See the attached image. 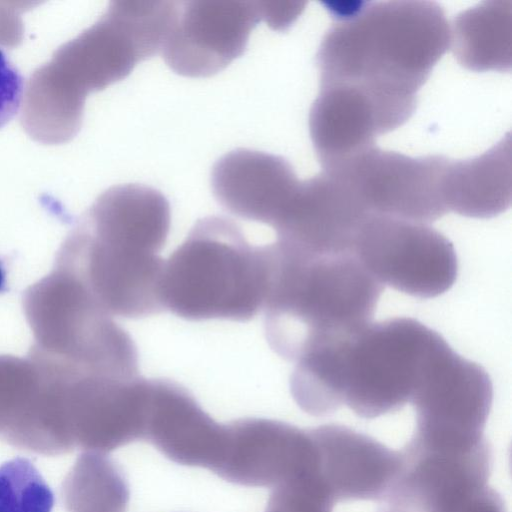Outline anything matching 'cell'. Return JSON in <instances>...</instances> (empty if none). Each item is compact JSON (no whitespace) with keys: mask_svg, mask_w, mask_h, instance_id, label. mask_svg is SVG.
<instances>
[{"mask_svg":"<svg viewBox=\"0 0 512 512\" xmlns=\"http://www.w3.org/2000/svg\"><path fill=\"white\" fill-rule=\"evenodd\" d=\"M336 21L322 39L320 85H341L371 107L380 134L406 123L417 93L447 52L451 31L431 1L357 2L330 8Z\"/></svg>","mask_w":512,"mask_h":512,"instance_id":"1","label":"cell"},{"mask_svg":"<svg viewBox=\"0 0 512 512\" xmlns=\"http://www.w3.org/2000/svg\"><path fill=\"white\" fill-rule=\"evenodd\" d=\"M171 226L168 199L137 183L105 190L69 232L54 266L72 274L110 316L164 312L159 252Z\"/></svg>","mask_w":512,"mask_h":512,"instance_id":"2","label":"cell"},{"mask_svg":"<svg viewBox=\"0 0 512 512\" xmlns=\"http://www.w3.org/2000/svg\"><path fill=\"white\" fill-rule=\"evenodd\" d=\"M264 334L281 358L349 338L370 324L384 286L353 251L265 245Z\"/></svg>","mask_w":512,"mask_h":512,"instance_id":"3","label":"cell"},{"mask_svg":"<svg viewBox=\"0 0 512 512\" xmlns=\"http://www.w3.org/2000/svg\"><path fill=\"white\" fill-rule=\"evenodd\" d=\"M447 346L440 334L413 318L370 323L309 354L301 364L302 388L324 415L346 405L359 417L377 418L411 403Z\"/></svg>","mask_w":512,"mask_h":512,"instance_id":"4","label":"cell"},{"mask_svg":"<svg viewBox=\"0 0 512 512\" xmlns=\"http://www.w3.org/2000/svg\"><path fill=\"white\" fill-rule=\"evenodd\" d=\"M174 11L175 1H111L96 23L34 71L29 93L51 117L82 121L89 92L124 79L160 52Z\"/></svg>","mask_w":512,"mask_h":512,"instance_id":"5","label":"cell"},{"mask_svg":"<svg viewBox=\"0 0 512 512\" xmlns=\"http://www.w3.org/2000/svg\"><path fill=\"white\" fill-rule=\"evenodd\" d=\"M266 278L265 246L227 217H203L165 261L163 306L189 321L246 322L263 307Z\"/></svg>","mask_w":512,"mask_h":512,"instance_id":"6","label":"cell"},{"mask_svg":"<svg viewBox=\"0 0 512 512\" xmlns=\"http://www.w3.org/2000/svg\"><path fill=\"white\" fill-rule=\"evenodd\" d=\"M22 304L33 345L42 351L85 370L139 373L132 337L69 272L54 266L25 290Z\"/></svg>","mask_w":512,"mask_h":512,"instance_id":"7","label":"cell"},{"mask_svg":"<svg viewBox=\"0 0 512 512\" xmlns=\"http://www.w3.org/2000/svg\"><path fill=\"white\" fill-rule=\"evenodd\" d=\"M352 250L383 286L413 297H437L457 278L453 244L428 224L370 214L358 229Z\"/></svg>","mask_w":512,"mask_h":512,"instance_id":"8","label":"cell"},{"mask_svg":"<svg viewBox=\"0 0 512 512\" xmlns=\"http://www.w3.org/2000/svg\"><path fill=\"white\" fill-rule=\"evenodd\" d=\"M449 163L440 155L413 158L373 147L327 170L347 182L369 214L428 224L449 212Z\"/></svg>","mask_w":512,"mask_h":512,"instance_id":"9","label":"cell"},{"mask_svg":"<svg viewBox=\"0 0 512 512\" xmlns=\"http://www.w3.org/2000/svg\"><path fill=\"white\" fill-rule=\"evenodd\" d=\"M64 408L75 448L109 453L144 440L149 379L66 367Z\"/></svg>","mask_w":512,"mask_h":512,"instance_id":"10","label":"cell"},{"mask_svg":"<svg viewBox=\"0 0 512 512\" xmlns=\"http://www.w3.org/2000/svg\"><path fill=\"white\" fill-rule=\"evenodd\" d=\"M260 21L264 1H177L160 53L179 75L213 76L244 53Z\"/></svg>","mask_w":512,"mask_h":512,"instance_id":"11","label":"cell"},{"mask_svg":"<svg viewBox=\"0 0 512 512\" xmlns=\"http://www.w3.org/2000/svg\"><path fill=\"white\" fill-rule=\"evenodd\" d=\"M493 386L486 370L447 346L413 397V437L429 444L464 443L484 437Z\"/></svg>","mask_w":512,"mask_h":512,"instance_id":"12","label":"cell"},{"mask_svg":"<svg viewBox=\"0 0 512 512\" xmlns=\"http://www.w3.org/2000/svg\"><path fill=\"white\" fill-rule=\"evenodd\" d=\"M310 429L279 420L246 417L224 424V441L212 473L233 485L273 489L315 462Z\"/></svg>","mask_w":512,"mask_h":512,"instance_id":"13","label":"cell"},{"mask_svg":"<svg viewBox=\"0 0 512 512\" xmlns=\"http://www.w3.org/2000/svg\"><path fill=\"white\" fill-rule=\"evenodd\" d=\"M210 184L214 198L224 210L274 228L300 180L284 157L238 148L215 162Z\"/></svg>","mask_w":512,"mask_h":512,"instance_id":"14","label":"cell"},{"mask_svg":"<svg viewBox=\"0 0 512 512\" xmlns=\"http://www.w3.org/2000/svg\"><path fill=\"white\" fill-rule=\"evenodd\" d=\"M144 441L177 465L212 471L222 450L224 424L217 423L181 384L149 379Z\"/></svg>","mask_w":512,"mask_h":512,"instance_id":"15","label":"cell"},{"mask_svg":"<svg viewBox=\"0 0 512 512\" xmlns=\"http://www.w3.org/2000/svg\"><path fill=\"white\" fill-rule=\"evenodd\" d=\"M446 201L449 211L472 218H492L510 207L509 135L478 157L450 161Z\"/></svg>","mask_w":512,"mask_h":512,"instance_id":"16","label":"cell"},{"mask_svg":"<svg viewBox=\"0 0 512 512\" xmlns=\"http://www.w3.org/2000/svg\"><path fill=\"white\" fill-rule=\"evenodd\" d=\"M43 413L39 372L34 361L0 355V441L33 452Z\"/></svg>","mask_w":512,"mask_h":512,"instance_id":"17","label":"cell"},{"mask_svg":"<svg viewBox=\"0 0 512 512\" xmlns=\"http://www.w3.org/2000/svg\"><path fill=\"white\" fill-rule=\"evenodd\" d=\"M458 62L474 71L510 69L511 1H490L455 18L451 36Z\"/></svg>","mask_w":512,"mask_h":512,"instance_id":"18","label":"cell"},{"mask_svg":"<svg viewBox=\"0 0 512 512\" xmlns=\"http://www.w3.org/2000/svg\"><path fill=\"white\" fill-rule=\"evenodd\" d=\"M61 497L66 512H126L130 487L111 457L83 451L64 478Z\"/></svg>","mask_w":512,"mask_h":512,"instance_id":"19","label":"cell"},{"mask_svg":"<svg viewBox=\"0 0 512 512\" xmlns=\"http://www.w3.org/2000/svg\"><path fill=\"white\" fill-rule=\"evenodd\" d=\"M54 493L27 458L15 457L0 466V512H52Z\"/></svg>","mask_w":512,"mask_h":512,"instance_id":"20","label":"cell"},{"mask_svg":"<svg viewBox=\"0 0 512 512\" xmlns=\"http://www.w3.org/2000/svg\"><path fill=\"white\" fill-rule=\"evenodd\" d=\"M334 501L323 480L305 474L273 489L264 512H333Z\"/></svg>","mask_w":512,"mask_h":512,"instance_id":"21","label":"cell"},{"mask_svg":"<svg viewBox=\"0 0 512 512\" xmlns=\"http://www.w3.org/2000/svg\"><path fill=\"white\" fill-rule=\"evenodd\" d=\"M24 94L25 82L21 72L0 46V129L18 114Z\"/></svg>","mask_w":512,"mask_h":512,"instance_id":"22","label":"cell"},{"mask_svg":"<svg viewBox=\"0 0 512 512\" xmlns=\"http://www.w3.org/2000/svg\"><path fill=\"white\" fill-rule=\"evenodd\" d=\"M36 5L33 2H0V46H18L23 37L20 14Z\"/></svg>","mask_w":512,"mask_h":512,"instance_id":"23","label":"cell"},{"mask_svg":"<svg viewBox=\"0 0 512 512\" xmlns=\"http://www.w3.org/2000/svg\"><path fill=\"white\" fill-rule=\"evenodd\" d=\"M6 290V271L3 262L0 260V292Z\"/></svg>","mask_w":512,"mask_h":512,"instance_id":"24","label":"cell"}]
</instances>
